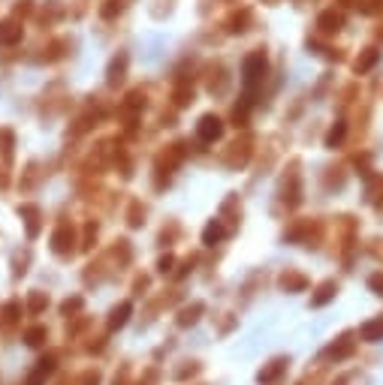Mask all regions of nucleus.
Listing matches in <instances>:
<instances>
[{"label":"nucleus","mask_w":383,"mask_h":385,"mask_svg":"<svg viewBox=\"0 0 383 385\" xmlns=\"http://www.w3.org/2000/svg\"><path fill=\"white\" fill-rule=\"evenodd\" d=\"M354 349H356V343H354V337L350 334H344L338 343H332V346L323 352V358H329V361H341V358H350L354 356Z\"/></svg>","instance_id":"obj_6"},{"label":"nucleus","mask_w":383,"mask_h":385,"mask_svg":"<svg viewBox=\"0 0 383 385\" xmlns=\"http://www.w3.org/2000/svg\"><path fill=\"white\" fill-rule=\"evenodd\" d=\"M227 235V229L220 226V220H211L208 226H206V232H203V244H208V247H215L220 238Z\"/></svg>","instance_id":"obj_15"},{"label":"nucleus","mask_w":383,"mask_h":385,"mask_svg":"<svg viewBox=\"0 0 383 385\" xmlns=\"http://www.w3.org/2000/svg\"><path fill=\"white\" fill-rule=\"evenodd\" d=\"M145 217V208L139 205V202H133V205H130V226H142V220Z\"/></svg>","instance_id":"obj_24"},{"label":"nucleus","mask_w":383,"mask_h":385,"mask_svg":"<svg viewBox=\"0 0 383 385\" xmlns=\"http://www.w3.org/2000/svg\"><path fill=\"white\" fill-rule=\"evenodd\" d=\"M203 310H206V307H203V304H199V301H196V304H190V307H184V310L178 313V326H181V328L194 326V322L199 319V313H203Z\"/></svg>","instance_id":"obj_17"},{"label":"nucleus","mask_w":383,"mask_h":385,"mask_svg":"<svg viewBox=\"0 0 383 385\" xmlns=\"http://www.w3.org/2000/svg\"><path fill=\"white\" fill-rule=\"evenodd\" d=\"M344 136H347V124L344 120H335L326 133V148H338L341 141H344Z\"/></svg>","instance_id":"obj_16"},{"label":"nucleus","mask_w":383,"mask_h":385,"mask_svg":"<svg viewBox=\"0 0 383 385\" xmlns=\"http://www.w3.org/2000/svg\"><path fill=\"white\" fill-rule=\"evenodd\" d=\"M4 313H6V322H18V301H9Z\"/></svg>","instance_id":"obj_30"},{"label":"nucleus","mask_w":383,"mask_h":385,"mask_svg":"<svg viewBox=\"0 0 383 385\" xmlns=\"http://www.w3.org/2000/svg\"><path fill=\"white\" fill-rule=\"evenodd\" d=\"M106 4H109V6H103V15L106 18H112L115 13H121V0H106Z\"/></svg>","instance_id":"obj_31"},{"label":"nucleus","mask_w":383,"mask_h":385,"mask_svg":"<svg viewBox=\"0 0 383 385\" xmlns=\"http://www.w3.org/2000/svg\"><path fill=\"white\" fill-rule=\"evenodd\" d=\"M281 289H287V292H305V289H308V277L299 274V271H287V274H281Z\"/></svg>","instance_id":"obj_10"},{"label":"nucleus","mask_w":383,"mask_h":385,"mask_svg":"<svg viewBox=\"0 0 383 385\" xmlns=\"http://www.w3.org/2000/svg\"><path fill=\"white\" fill-rule=\"evenodd\" d=\"M196 136L203 139L206 145L217 141L220 136H224V120H220L217 115H203V118H199V127H196Z\"/></svg>","instance_id":"obj_3"},{"label":"nucleus","mask_w":383,"mask_h":385,"mask_svg":"<svg viewBox=\"0 0 383 385\" xmlns=\"http://www.w3.org/2000/svg\"><path fill=\"white\" fill-rule=\"evenodd\" d=\"M194 373H199V364H196V361H190V368H181V370H175V379L181 382V379L194 377Z\"/></svg>","instance_id":"obj_28"},{"label":"nucleus","mask_w":383,"mask_h":385,"mask_svg":"<svg viewBox=\"0 0 383 385\" xmlns=\"http://www.w3.org/2000/svg\"><path fill=\"white\" fill-rule=\"evenodd\" d=\"M335 292H338V283H335V280L320 283L317 295H311V307H323V304H329L332 298H335Z\"/></svg>","instance_id":"obj_11"},{"label":"nucleus","mask_w":383,"mask_h":385,"mask_svg":"<svg viewBox=\"0 0 383 385\" xmlns=\"http://www.w3.org/2000/svg\"><path fill=\"white\" fill-rule=\"evenodd\" d=\"M175 103H178V106L194 103V90H190V88H178V90H175Z\"/></svg>","instance_id":"obj_26"},{"label":"nucleus","mask_w":383,"mask_h":385,"mask_svg":"<svg viewBox=\"0 0 383 385\" xmlns=\"http://www.w3.org/2000/svg\"><path fill=\"white\" fill-rule=\"evenodd\" d=\"M341 4H354V0H341Z\"/></svg>","instance_id":"obj_34"},{"label":"nucleus","mask_w":383,"mask_h":385,"mask_svg":"<svg viewBox=\"0 0 383 385\" xmlns=\"http://www.w3.org/2000/svg\"><path fill=\"white\" fill-rule=\"evenodd\" d=\"M368 289L377 292V295H383V271H377V274L368 277Z\"/></svg>","instance_id":"obj_27"},{"label":"nucleus","mask_w":383,"mask_h":385,"mask_svg":"<svg viewBox=\"0 0 383 385\" xmlns=\"http://www.w3.org/2000/svg\"><path fill=\"white\" fill-rule=\"evenodd\" d=\"M284 370H287V358H275V361H269V368H263V370L257 373V379L263 382V385H269V382H275Z\"/></svg>","instance_id":"obj_12"},{"label":"nucleus","mask_w":383,"mask_h":385,"mask_svg":"<svg viewBox=\"0 0 383 385\" xmlns=\"http://www.w3.org/2000/svg\"><path fill=\"white\" fill-rule=\"evenodd\" d=\"M46 337H48V331H46L43 326H36V328H27V331H25V340H27V346H43V343H46Z\"/></svg>","instance_id":"obj_20"},{"label":"nucleus","mask_w":383,"mask_h":385,"mask_svg":"<svg viewBox=\"0 0 383 385\" xmlns=\"http://www.w3.org/2000/svg\"><path fill=\"white\" fill-rule=\"evenodd\" d=\"M344 27V15H341V9H323V13L317 15V30L320 34H338V30Z\"/></svg>","instance_id":"obj_4"},{"label":"nucleus","mask_w":383,"mask_h":385,"mask_svg":"<svg viewBox=\"0 0 383 385\" xmlns=\"http://www.w3.org/2000/svg\"><path fill=\"white\" fill-rule=\"evenodd\" d=\"M241 76H245V88H248V94H250V90H254V88L266 78V55H263V52H257V55L245 57Z\"/></svg>","instance_id":"obj_1"},{"label":"nucleus","mask_w":383,"mask_h":385,"mask_svg":"<svg viewBox=\"0 0 383 385\" xmlns=\"http://www.w3.org/2000/svg\"><path fill=\"white\" fill-rule=\"evenodd\" d=\"M18 214L25 217V229H27V238H36L39 235V208L36 205H22Z\"/></svg>","instance_id":"obj_7"},{"label":"nucleus","mask_w":383,"mask_h":385,"mask_svg":"<svg viewBox=\"0 0 383 385\" xmlns=\"http://www.w3.org/2000/svg\"><path fill=\"white\" fill-rule=\"evenodd\" d=\"M359 337H362V340H368V343H377V340H383V316H380V319H371V322H365V326L359 328Z\"/></svg>","instance_id":"obj_13"},{"label":"nucleus","mask_w":383,"mask_h":385,"mask_svg":"<svg viewBox=\"0 0 383 385\" xmlns=\"http://www.w3.org/2000/svg\"><path fill=\"white\" fill-rule=\"evenodd\" d=\"M130 313H133V304L130 301H121L118 307L109 313V331H118V328H124V322L130 319Z\"/></svg>","instance_id":"obj_8"},{"label":"nucleus","mask_w":383,"mask_h":385,"mask_svg":"<svg viewBox=\"0 0 383 385\" xmlns=\"http://www.w3.org/2000/svg\"><path fill=\"white\" fill-rule=\"evenodd\" d=\"M22 39V27H18L15 22H4L0 24V43H6V46H13Z\"/></svg>","instance_id":"obj_18"},{"label":"nucleus","mask_w":383,"mask_h":385,"mask_svg":"<svg viewBox=\"0 0 383 385\" xmlns=\"http://www.w3.org/2000/svg\"><path fill=\"white\" fill-rule=\"evenodd\" d=\"M82 385H100V373L97 370H88L82 377Z\"/></svg>","instance_id":"obj_33"},{"label":"nucleus","mask_w":383,"mask_h":385,"mask_svg":"<svg viewBox=\"0 0 383 385\" xmlns=\"http://www.w3.org/2000/svg\"><path fill=\"white\" fill-rule=\"evenodd\" d=\"M82 298H67L64 304H60V313H64V316H73V313H79V310H82Z\"/></svg>","instance_id":"obj_23"},{"label":"nucleus","mask_w":383,"mask_h":385,"mask_svg":"<svg viewBox=\"0 0 383 385\" xmlns=\"http://www.w3.org/2000/svg\"><path fill=\"white\" fill-rule=\"evenodd\" d=\"M139 106H145V94H142V90H133V94H130L127 97V103H124V108H139Z\"/></svg>","instance_id":"obj_25"},{"label":"nucleus","mask_w":383,"mask_h":385,"mask_svg":"<svg viewBox=\"0 0 383 385\" xmlns=\"http://www.w3.org/2000/svg\"><path fill=\"white\" fill-rule=\"evenodd\" d=\"M48 304V295L46 292H30V298H27V307H30V313H39Z\"/></svg>","instance_id":"obj_22"},{"label":"nucleus","mask_w":383,"mask_h":385,"mask_svg":"<svg viewBox=\"0 0 383 385\" xmlns=\"http://www.w3.org/2000/svg\"><path fill=\"white\" fill-rule=\"evenodd\" d=\"M94 241H97V226H94V223H88V229H85V250H90V247H94Z\"/></svg>","instance_id":"obj_29"},{"label":"nucleus","mask_w":383,"mask_h":385,"mask_svg":"<svg viewBox=\"0 0 383 385\" xmlns=\"http://www.w3.org/2000/svg\"><path fill=\"white\" fill-rule=\"evenodd\" d=\"M248 154H250V141L245 139V141H241V145L236 141V145H233V150H229V154H227V163H229V166H245Z\"/></svg>","instance_id":"obj_14"},{"label":"nucleus","mask_w":383,"mask_h":385,"mask_svg":"<svg viewBox=\"0 0 383 385\" xmlns=\"http://www.w3.org/2000/svg\"><path fill=\"white\" fill-rule=\"evenodd\" d=\"M356 4V9L362 15H377V13H383V0H354Z\"/></svg>","instance_id":"obj_21"},{"label":"nucleus","mask_w":383,"mask_h":385,"mask_svg":"<svg viewBox=\"0 0 383 385\" xmlns=\"http://www.w3.org/2000/svg\"><path fill=\"white\" fill-rule=\"evenodd\" d=\"M173 265H175V259H173V256H163V259L157 262V271H160V274H166V271L173 268Z\"/></svg>","instance_id":"obj_32"},{"label":"nucleus","mask_w":383,"mask_h":385,"mask_svg":"<svg viewBox=\"0 0 383 385\" xmlns=\"http://www.w3.org/2000/svg\"><path fill=\"white\" fill-rule=\"evenodd\" d=\"M124 69H127V55H118L115 60H112V66H109V85H118L121 78H124Z\"/></svg>","instance_id":"obj_19"},{"label":"nucleus","mask_w":383,"mask_h":385,"mask_svg":"<svg viewBox=\"0 0 383 385\" xmlns=\"http://www.w3.org/2000/svg\"><path fill=\"white\" fill-rule=\"evenodd\" d=\"M380 64V48L377 46H368V48H362L359 52V57L354 60V73L356 76H365V73H371Z\"/></svg>","instance_id":"obj_5"},{"label":"nucleus","mask_w":383,"mask_h":385,"mask_svg":"<svg viewBox=\"0 0 383 385\" xmlns=\"http://www.w3.org/2000/svg\"><path fill=\"white\" fill-rule=\"evenodd\" d=\"M52 250L58 253V256H73V250H76V232H73V226H69V223H60V226L55 229Z\"/></svg>","instance_id":"obj_2"},{"label":"nucleus","mask_w":383,"mask_h":385,"mask_svg":"<svg viewBox=\"0 0 383 385\" xmlns=\"http://www.w3.org/2000/svg\"><path fill=\"white\" fill-rule=\"evenodd\" d=\"M52 373H55V358H43V361H36V370L30 373L25 385H43Z\"/></svg>","instance_id":"obj_9"}]
</instances>
